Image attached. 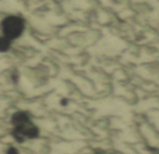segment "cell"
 <instances>
[{"label":"cell","instance_id":"cell-1","mask_svg":"<svg viewBox=\"0 0 159 154\" xmlns=\"http://www.w3.org/2000/svg\"><path fill=\"white\" fill-rule=\"evenodd\" d=\"M12 136L19 143L28 139H35L39 135V129L32 122L30 115L24 111L15 112L12 115Z\"/></svg>","mask_w":159,"mask_h":154},{"label":"cell","instance_id":"cell-2","mask_svg":"<svg viewBox=\"0 0 159 154\" xmlns=\"http://www.w3.org/2000/svg\"><path fill=\"white\" fill-rule=\"evenodd\" d=\"M0 28L3 32V37H6L11 41V40L21 37L24 31V21L21 17L11 15V16L6 17L1 22Z\"/></svg>","mask_w":159,"mask_h":154},{"label":"cell","instance_id":"cell-3","mask_svg":"<svg viewBox=\"0 0 159 154\" xmlns=\"http://www.w3.org/2000/svg\"><path fill=\"white\" fill-rule=\"evenodd\" d=\"M11 41L6 37H0V52H6L10 49Z\"/></svg>","mask_w":159,"mask_h":154},{"label":"cell","instance_id":"cell-4","mask_svg":"<svg viewBox=\"0 0 159 154\" xmlns=\"http://www.w3.org/2000/svg\"><path fill=\"white\" fill-rule=\"evenodd\" d=\"M7 154H19V152H17V150L15 148H10L7 151Z\"/></svg>","mask_w":159,"mask_h":154}]
</instances>
